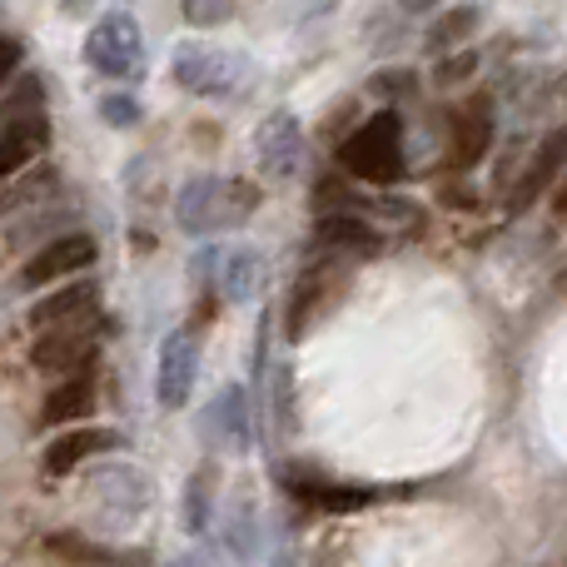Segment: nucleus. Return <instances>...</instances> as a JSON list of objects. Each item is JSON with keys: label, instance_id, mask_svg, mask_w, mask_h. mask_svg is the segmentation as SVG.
I'll use <instances>...</instances> for the list:
<instances>
[{"label": "nucleus", "instance_id": "obj_1", "mask_svg": "<svg viewBox=\"0 0 567 567\" xmlns=\"http://www.w3.org/2000/svg\"><path fill=\"white\" fill-rule=\"evenodd\" d=\"M259 209V189L239 175H195L175 199V219L185 235H219L245 225Z\"/></svg>", "mask_w": 567, "mask_h": 567}, {"label": "nucleus", "instance_id": "obj_2", "mask_svg": "<svg viewBox=\"0 0 567 567\" xmlns=\"http://www.w3.org/2000/svg\"><path fill=\"white\" fill-rule=\"evenodd\" d=\"M339 165L363 185H393L403 179V130L393 115H369L349 130L339 145Z\"/></svg>", "mask_w": 567, "mask_h": 567}, {"label": "nucleus", "instance_id": "obj_3", "mask_svg": "<svg viewBox=\"0 0 567 567\" xmlns=\"http://www.w3.org/2000/svg\"><path fill=\"white\" fill-rule=\"evenodd\" d=\"M85 65L95 75H110V80H125L145 65V35H140V20L125 16V10H110L90 25L85 35Z\"/></svg>", "mask_w": 567, "mask_h": 567}, {"label": "nucleus", "instance_id": "obj_4", "mask_svg": "<svg viewBox=\"0 0 567 567\" xmlns=\"http://www.w3.org/2000/svg\"><path fill=\"white\" fill-rule=\"evenodd\" d=\"M169 70H175V80L189 95H235L245 85V60L235 50H215V45H199V40L175 45Z\"/></svg>", "mask_w": 567, "mask_h": 567}, {"label": "nucleus", "instance_id": "obj_5", "mask_svg": "<svg viewBox=\"0 0 567 567\" xmlns=\"http://www.w3.org/2000/svg\"><path fill=\"white\" fill-rule=\"evenodd\" d=\"M255 159H259V175H265L269 185H284V179L299 175V165H303V125L289 115V110L265 115V125H259V135H255Z\"/></svg>", "mask_w": 567, "mask_h": 567}, {"label": "nucleus", "instance_id": "obj_6", "mask_svg": "<svg viewBox=\"0 0 567 567\" xmlns=\"http://www.w3.org/2000/svg\"><path fill=\"white\" fill-rule=\"evenodd\" d=\"M95 239L90 235H60V239H50V245H40L35 255L25 259V269H20V284L25 289H45V284H60V279H70V275H80V269H90L95 265Z\"/></svg>", "mask_w": 567, "mask_h": 567}, {"label": "nucleus", "instance_id": "obj_7", "mask_svg": "<svg viewBox=\"0 0 567 567\" xmlns=\"http://www.w3.org/2000/svg\"><path fill=\"white\" fill-rule=\"evenodd\" d=\"M195 373H199V339L189 329H175L159 343V403L165 409H185L189 393H195Z\"/></svg>", "mask_w": 567, "mask_h": 567}, {"label": "nucleus", "instance_id": "obj_8", "mask_svg": "<svg viewBox=\"0 0 567 567\" xmlns=\"http://www.w3.org/2000/svg\"><path fill=\"white\" fill-rule=\"evenodd\" d=\"M120 443L125 439H120L115 429H70V433H60V439H50L45 449H40V468H45V478H60V473L80 468L85 458L115 453Z\"/></svg>", "mask_w": 567, "mask_h": 567}, {"label": "nucleus", "instance_id": "obj_9", "mask_svg": "<svg viewBox=\"0 0 567 567\" xmlns=\"http://www.w3.org/2000/svg\"><path fill=\"white\" fill-rule=\"evenodd\" d=\"M488 150H493V105H488V95H473L468 105L458 110V120H453L449 165L453 169H473Z\"/></svg>", "mask_w": 567, "mask_h": 567}, {"label": "nucleus", "instance_id": "obj_10", "mask_svg": "<svg viewBox=\"0 0 567 567\" xmlns=\"http://www.w3.org/2000/svg\"><path fill=\"white\" fill-rule=\"evenodd\" d=\"M30 363L45 373H85L95 363V339L85 329H45V339H35Z\"/></svg>", "mask_w": 567, "mask_h": 567}, {"label": "nucleus", "instance_id": "obj_11", "mask_svg": "<svg viewBox=\"0 0 567 567\" xmlns=\"http://www.w3.org/2000/svg\"><path fill=\"white\" fill-rule=\"evenodd\" d=\"M563 150H567V135L563 130H548L543 135V145H538V155L528 159V169L518 175V185H513V195H508V209L513 215H523V209H533L543 199V189L558 179V169H563Z\"/></svg>", "mask_w": 567, "mask_h": 567}, {"label": "nucleus", "instance_id": "obj_12", "mask_svg": "<svg viewBox=\"0 0 567 567\" xmlns=\"http://www.w3.org/2000/svg\"><path fill=\"white\" fill-rule=\"evenodd\" d=\"M319 245L333 259H369L379 255V235L369 229V219H359L353 209H323L319 215Z\"/></svg>", "mask_w": 567, "mask_h": 567}, {"label": "nucleus", "instance_id": "obj_13", "mask_svg": "<svg viewBox=\"0 0 567 567\" xmlns=\"http://www.w3.org/2000/svg\"><path fill=\"white\" fill-rule=\"evenodd\" d=\"M100 299H95V284H65V289H55L50 299H40L35 309H30V323H35L40 333L45 329H80L85 319H95Z\"/></svg>", "mask_w": 567, "mask_h": 567}, {"label": "nucleus", "instance_id": "obj_14", "mask_svg": "<svg viewBox=\"0 0 567 567\" xmlns=\"http://www.w3.org/2000/svg\"><path fill=\"white\" fill-rule=\"evenodd\" d=\"M45 145H50V120L45 115L6 120V125H0V179L20 175Z\"/></svg>", "mask_w": 567, "mask_h": 567}, {"label": "nucleus", "instance_id": "obj_15", "mask_svg": "<svg viewBox=\"0 0 567 567\" xmlns=\"http://www.w3.org/2000/svg\"><path fill=\"white\" fill-rule=\"evenodd\" d=\"M90 488L115 493V498H105L110 523H130L150 508V483H145V473H135V468H100L95 478H90Z\"/></svg>", "mask_w": 567, "mask_h": 567}, {"label": "nucleus", "instance_id": "obj_16", "mask_svg": "<svg viewBox=\"0 0 567 567\" xmlns=\"http://www.w3.org/2000/svg\"><path fill=\"white\" fill-rule=\"evenodd\" d=\"M209 433H215V439H225L235 453L249 449V439H255V433H249V399H245V389H239V383H229V389L215 399V409H209Z\"/></svg>", "mask_w": 567, "mask_h": 567}, {"label": "nucleus", "instance_id": "obj_17", "mask_svg": "<svg viewBox=\"0 0 567 567\" xmlns=\"http://www.w3.org/2000/svg\"><path fill=\"white\" fill-rule=\"evenodd\" d=\"M95 413V383L80 379V373H70L65 383H55V389L45 393V409H40V423H80Z\"/></svg>", "mask_w": 567, "mask_h": 567}, {"label": "nucleus", "instance_id": "obj_18", "mask_svg": "<svg viewBox=\"0 0 567 567\" xmlns=\"http://www.w3.org/2000/svg\"><path fill=\"white\" fill-rule=\"evenodd\" d=\"M329 293H333V279H329V269L323 265H313L309 275L299 279V289H293V299H289V339H299L303 329H309V319L329 303Z\"/></svg>", "mask_w": 567, "mask_h": 567}, {"label": "nucleus", "instance_id": "obj_19", "mask_svg": "<svg viewBox=\"0 0 567 567\" xmlns=\"http://www.w3.org/2000/svg\"><path fill=\"white\" fill-rule=\"evenodd\" d=\"M225 259V293L235 303H249L259 293V284H265V255L259 249H229Z\"/></svg>", "mask_w": 567, "mask_h": 567}, {"label": "nucleus", "instance_id": "obj_20", "mask_svg": "<svg viewBox=\"0 0 567 567\" xmlns=\"http://www.w3.org/2000/svg\"><path fill=\"white\" fill-rule=\"evenodd\" d=\"M293 493L323 513H359L373 503V488H349V483H293Z\"/></svg>", "mask_w": 567, "mask_h": 567}, {"label": "nucleus", "instance_id": "obj_21", "mask_svg": "<svg viewBox=\"0 0 567 567\" xmlns=\"http://www.w3.org/2000/svg\"><path fill=\"white\" fill-rule=\"evenodd\" d=\"M45 548L55 558H70V563H95V567H115V563H130V553H115V548H100V543L80 538V533H50Z\"/></svg>", "mask_w": 567, "mask_h": 567}, {"label": "nucleus", "instance_id": "obj_22", "mask_svg": "<svg viewBox=\"0 0 567 567\" xmlns=\"http://www.w3.org/2000/svg\"><path fill=\"white\" fill-rule=\"evenodd\" d=\"M473 30H478V6H453L449 16H439L433 20V30H429V50H449V45H458V40H468Z\"/></svg>", "mask_w": 567, "mask_h": 567}, {"label": "nucleus", "instance_id": "obj_23", "mask_svg": "<svg viewBox=\"0 0 567 567\" xmlns=\"http://www.w3.org/2000/svg\"><path fill=\"white\" fill-rule=\"evenodd\" d=\"M40 100H45V85L35 75H25L16 90L6 95V110H0V125L6 120H25V115H40Z\"/></svg>", "mask_w": 567, "mask_h": 567}, {"label": "nucleus", "instance_id": "obj_24", "mask_svg": "<svg viewBox=\"0 0 567 567\" xmlns=\"http://www.w3.org/2000/svg\"><path fill=\"white\" fill-rule=\"evenodd\" d=\"M179 10H185L189 25L209 30V25H225V20L235 16V0H179Z\"/></svg>", "mask_w": 567, "mask_h": 567}, {"label": "nucleus", "instance_id": "obj_25", "mask_svg": "<svg viewBox=\"0 0 567 567\" xmlns=\"http://www.w3.org/2000/svg\"><path fill=\"white\" fill-rule=\"evenodd\" d=\"M140 115H145V110H140V100L135 95H105L100 100V120H105V125H115V130H130V125H140Z\"/></svg>", "mask_w": 567, "mask_h": 567}, {"label": "nucleus", "instance_id": "obj_26", "mask_svg": "<svg viewBox=\"0 0 567 567\" xmlns=\"http://www.w3.org/2000/svg\"><path fill=\"white\" fill-rule=\"evenodd\" d=\"M473 70H478V55H473V50H458L453 60L439 65V85H458V80H468Z\"/></svg>", "mask_w": 567, "mask_h": 567}, {"label": "nucleus", "instance_id": "obj_27", "mask_svg": "<svg viewBox=\"0 0 567 567\" xmlns=\"http://www.w3.org/2000/svg\"><path fill=\"white\" fill-rule=\"evenodd\" d=\"M413 70H383V75H373V95H413Z\"/></svg>", "mask_w": 567, "mask_h": 567}, {"label": "nucleus", "instance_id": "obj_28", "mask_svg": "<svg viewBox=\"0 0 567 567\" xmlns=\"http://www.w3.org/2000/svg\"><path fill=\"white\" fill-rule=\"evenodd\" d=\"M209 513H205V478L189 483V533H205Z\"/></svg>", "mask_w": 567, "mask_h": 567}, {"label": "nucleus", "instance_id": "obj_29", "mask_svg": "<svg viewBox=\"0 0 567 567\" xmlns=\"http://www.w3.org/2000/svg\"><path fill=\"white\" fill-rule=\"evenodd\" d=\"M16 65H20V45L10 35H0V85L16 75Z\"/></svg>", "mask_w": 567, "mask_h": 567}, {"label": "nucleus", "instance_id": "obj_30", "mask_svg": "<svg viewBox=\"0 0 567 567\" xmlns=\"http://www.w3.org/2000/svg\"><path fill=\"white\" fill-rule=\"evenodd\" d=\"M399 6L409 10V16H423V10H433V6H439V0H399Z\"/></svg>", "mask_w": 567, "mask_h": 567}, {"label": "nucleus", "instance_id": "obj_31", "mask_svg": "<svg viewBox=\"0 0 567 567\" xmlns=\"http://www.w3.org/2000/svg\"><path fill=\"white\" fill-rule=\"evenodd\" d=\"M60 6H65V10H75V16H85V10L95 6V0H60Z\"/></svg>", "mask_w": 567, "mask_h": 567}]
</instances>
